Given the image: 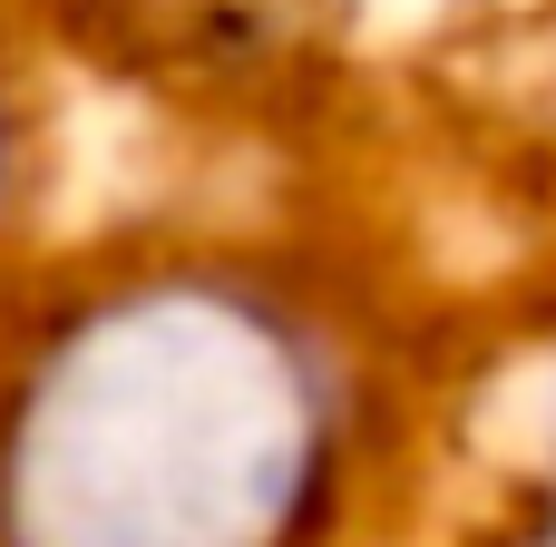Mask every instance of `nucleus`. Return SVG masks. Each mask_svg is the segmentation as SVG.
<instances>
[{
	"mask_svg": "<svg viewBox=\"0 0 556 547\" xmlns=\"http://www.w3.org/2000/svg\"><path fill=\"white\" fill-rule=\"evenodd\" d=\"M352 411L342 343L264 274H127L0 391V547H313Z\"/></svg>",
	"mask_w": 556,
	"mask_h": 547,
	"instance_id": "nucleus-1",
	"label": "nucleus"
},
{
	"mask_svg": "<svg viewBox=\"0 0 556 547\" xmlns=\"http://www.w3.org/2000/svg\"><path fill=\"white\" fill-rule=\"evenodd\" d=\"M127 39L195 59V69H264L274 49L313 39V20L332 0H98Z\"/></svg>",
	"mask_w": 556,
	"mask_h": 547,
	"instance_id": "nucleus-2",
	"label": "nucleus"
},
{
	"mask_svg": "<svg viewBox=\"0 0 556 547\" xmlns=\"http://www.w3.org/2000/svg\"><path fill=\"white\" fill-rule=\"evenodd\" d=\"M528 547H556V470H547V529H538Z\"/></svg>",
	"mask_w": 556,
	"mask_h": 547,
	"instance_id": "nucleus-3",
	"label": "nucleus"
},
{
	"mask_svg": "<svg viewBox=\"0 0 556 547\" xmlns=\"http://www.w3.org/2000/svg\"><path fill=\"white\" fill-rule=\"evenodd\" d=\"M0 186H10V98H0Z\"/></svg>",
	"mask_w": 556,
	"mask_h": 547,
	"instance_id": "nucleus-4",
	"label": "nucleus"
}]
</instances>
